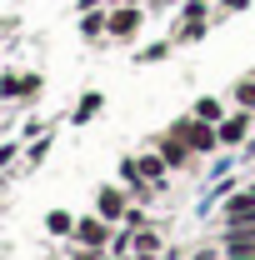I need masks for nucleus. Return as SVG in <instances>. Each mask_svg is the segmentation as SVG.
I'll return each mask as SVG.
<instances>
[{
	"label": "nucleus",
	"instance_id": "obj_6",
	"mask_svg": "<svg viewBox=\"0 0 255 260\" xmlns=\"http://www.w3.org/2000/svg\"><path fill=\"white\" fill-rule=\"evenodd\" d=\"M180 135L190 140L195 150H210V145H215V135H210V130H205V125H185V130H180Z\"/></svg>",
	"mask_w": 255,
	"mask_h": 260
},
{
	"label": "nucleus",
	"instance_id": "obj_9",
	"mask_svg": "<svg viewBox=\"0 0 255 260\" xmlns=\"http://www.w3.org/2000/svg\"><path fill=\"white\" fill-rule=\"evenodd\" d=\"M240 135H245V115H235V120L220 125V140H240Z\"/></svg>",
	"mask_w": 255,
	"mask_h": 260
},
{
	"label": "nucleus",
	"instance_id": "obj_8",
	"mask_svg": "<svg viewBox=\"0 0 255 260\" xmlns=\"http://www.w3.org/2000/svg\"><path fill=\"white\" fill-rule=\"evenodd\" d=\"M95 110H100V95H85L80 105H75V125H85V120H90Z\"/></svg>",
	"mask_w": 255,
	"mask_h": 260
},
{
	"label": "nucleus",
	"instance_id": "obj_2",
	"mask_svg": "<svg viewBox=\"0 0 255 260\" xmlns=\"http://www.w3.org/2000/svg\"><path fill=\"white\" fill-rule=\"evenodd\" d=\"M40 75H0V95H35Z\"/></svg>",
	"mask_w": 255,
	"mask_h": 260
},
{
	"label": "nucleus",
	"instance_id": "obj_1",
	"mask_svg": "<svg viewBox=\"0 0 255 260\" xmlns=\"http://www.w3.org/2000/svg\"><path fill=\"white\" fill-rule=\"evenodd\" d=\"M135 30H140V10H135V0H120V5H110V25H105V35H115V40H130Z\"/></svg>",
	"mask_w": 255,
	"mask_h": 260
},
{
	"label": "nucleus",
	"instance_id": "obj_3",
	"mask_svg": "<svg viewBox=\"0 0 255 260\" xmlns=\"http://www.w3.org/2000/svg\"><path fill=\"white\" fill-rule=\"evenodd\" d=\"M75 240H80L85 250H100V245H105V220H80V225H75Z\"/></svg>",
	"mask_w": 255,
	"mask_h": 260
},
{
	"label": "nucleus",
	"instance_id": "obj_7",
	"mask_svg": "<svg viewBox=\"0 0 255 260\" xmlns=\"http://www.w3.org/2000/svg\"><path fill=\"white\" fill-rule=\"evenodd\" d=\"M45 225L55 230V235H75V220H70L65 210H50V215H45Z\"/></svg>",
	"mask_w": 255,
	"mask_h": 260
},
{
	"label": "nucleus",
	"instance_id": "obj_10",
	"mask_svg": "<svg viewBox=\"0 0 255 260\" xmlns=\"http://www.w3.org/2000/svg\"><path fill=\"white\" fill-rule=\"evenodd\" d=\"M155 245H160V240H155V235H150V230H140V235H135V250H140V255H150Z\"/></svg>",
	"mask_w": 255,
	"mask_h": 260
},
{
	"label": "nucleus",
	"instance_id": "obj_5",
	"mask_svg": "<svg viewBox=\"0 0 255 260\" xmlns=\"http://www.w3.org/2000/svg\"><path fill=\"white\" fill-rule=\"evenodd\" d=\"M105 25H110V15H100L95 5H90V10H85V20H80V35H90V40H95V35H105Z\"/></svg>",
	"mask_w": 255,
	"mask_h": 260
},
{
	"label": "nucleus",
	"instance_id": "obj_4",
	"mask_svg": "<svg viewBox=\"0 0 255 260\" xmlns=\"http://www.w3.org/2000/svg\"><path fill=\"white\" fill-rule=\"evenodd\" d=\"M120 210H125V195L115 190V185H105V190H100V220H115Z\"/></svg>",
	"mask_w": 255,
	"mask_h": 260
}]
</instances>
